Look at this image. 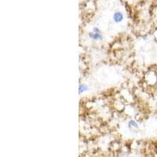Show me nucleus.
Returning a JSON list of instances; mask_svg holds the SVG:
<instances>
[{"instance_id": "1", "label": "nucleus", "mask_w": 157, "mask_h": 157, "mask_svg": "<svg viewBox=\"0 0 157 157\" xmlns=\"http://www.w3.org/2000/svg\"><path fill=\"white\" fill-rule=\"evenodd\" d=\"M113 19L116 22L119 23V22H121L123 19V13L120 12H117L113 16Z\"/></svg>"}, {"instance_id": "2", "label": "nucleus", "mask_w": 157, "mask_h": 157, "mask_svg": "<svg viewBox=\"0 0 157 157\" xmlns=\"http://www.w3.org/2000/svg\"><path fill=\"white\" fill-rule=\"evenodd\" d=\"M90 37L92 38L94 40H97V39H101L102 36L101 35V33H90Z\"/></svg>"}, {"instance_id": "3", "label": "nucleus", "mask_w": 157, "mask_h": 157, "mask_svg": "<svg viewBox=\"0 0 157 157\" xmlns=\"http://www.w3.org/2000/svg\"><path fill=\"white\" fill-rule=\"evenodd\" d=\"M86 89H87V87L85 85H82V86H79V93H82L84 90H86Z\"/></svg>"}, {"instance_id": "4", "label": "nucleus", "mask_w": 157, "mask_h": 157, "mask_svg": "<svg viewBox=\"0 0 157 157\" xmlns=\"http://www.w3.org/2000/svg\"><path fill=\"white\" fill-rule=\"evenodd\" d=\"M94 33H101V31L99 30L98 28H94Z\"/></svg>"}]
</instances>
